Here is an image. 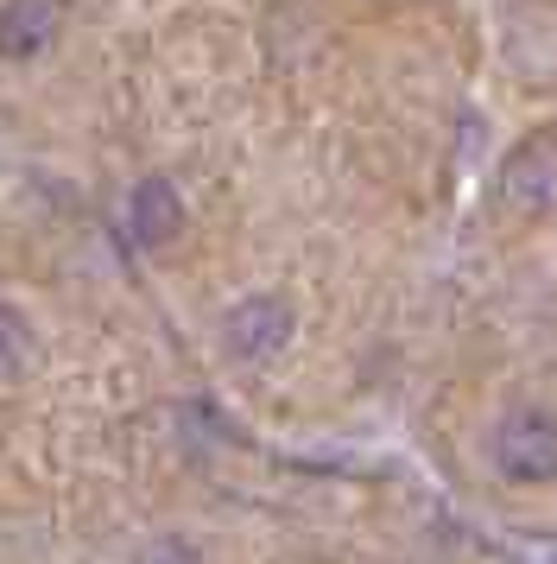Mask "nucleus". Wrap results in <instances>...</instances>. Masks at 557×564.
<instances>
[{
	"instance_id": "1",
	"label": "nucleus",
	"mask_w": 557,
	"mask_h": 564,
	"mask_svg": "<svg viewBox=\"0 0 557 564\" xmlns=\"http://www.w3.org/2000/svg\"><path fill=\"white\" fill-rule=\"evenodd\" d=\"M488 463L513 488H551L557 482V412L545 400H506L488 425Z\"/></svg>"
},
{
	"instance_id": "2",
	"label": "nucleus",
	"mask_w": 557,
	"mask_h": 564,
	"mask_svg": "<svg viewBox=\"0 0 557 564\" xmlns=\"http://www.w3.org/2000/svg\"><path fill=\"white\" fill-rule=\"evenodd\" d=\"M292 336H298V311L285 292H248V299H234L222 317V349L234 361H248V368H266L292 349Z\"/></svg>"
},
{
	"instance_id": "3",
	"label": "nucleus",
	"mask_w": 557,
	"mask_h": 564,
	"mask_svg": "<svg viewBox=\"0 0 557 564\" xmlns=\"http://www.w3.org/2000/svg\"><path fill=\"white\" fill-rule=\"evenodd\" d=\"M494 191H501V204L513 216H551L557 209V121L513 140V153L501 159Z\"/></svg>"
},
{
	"instance_id": "4",
	"label": "nucleus",
	"mask_w": 557,
	"mask_h": 564,
	"mask_svg": "<svg viewBox=\"0 0 557 564\" xmlns=\"http://www.w3.org/2000/svg\"><path fill=\"white\" fill-rule=\"evenodd\" d=\"M127 235L133 248H172L184 235V197L172 178H140L127 191Z\"/></svg>"
},
{
	"instance_id": "5",
	"label": "nucleus",
	"mask_w": 557,
	"mask_h": 564,
	"mask_svg": "<svg viewBox=\"0 0 557 564\" xmlns=\"http://www.w3.org/2000/svg\"><path fill=\"white\" fill-rule=\"evenodd\" d=\"M57 39V0H7L0 7V57L32 64Z\"/></svg>"
},
{
	"instance_id": "6",
	"label": "nucleus",
	"mask_w": 557,
	"mask_h": 564,
	"mask_svg": "<svg viewBox=\"0 0 557 564\" xmlns=\"http://www.w3.org/2000/svg\"><path fill=\"white\" fill-rule=\"evenodd\" d=\"M39 361V336L13 305H0V381H20L25 368Z\"/></svg>"
},
{
	"instance_id": "7",
	"label": "nucleus",
	"mask_w": 557,
	"mask_h": 564,
	"mask_svg": "<svg viewBox=\"0 0 557 564\" xmlns=\"http://www.w3.org/2000/svg\"><path fill=\"white\" fill-rule=\"evenodd\" d=\"M140 564H203V558H197V545H184V539H152L140 552Z\"/></svg>"
}]
</instances>
